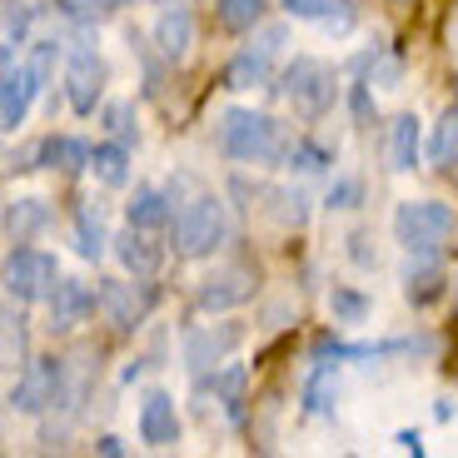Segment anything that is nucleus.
<instances>
[{"label":"nucleus","mask_w":458,"mask_h":458,"mask_svg":"<svg viewBox=\"0 0 458 458\" xmlns=\"http://www.w3.org/2000/svg\"><path fill=\"white\" fill-rule=\"evenodd\" d=\"M155 50L170 65L190 60V50H195V15L184 11V5H165L160 11V21H155Z\"/></svg>","instance_id":"2eb2a0df"},{"label":"nucleus","mask_w":458,"mask_h":458,"mask_svg":"<svg viewBox=\"0 0 458 458\" xmlns=\"http://www.w3.org/2000/svg\"><path fill=\"white\" fill-rule=\"evenodd\" d=\"M279 46H284V25L264 30L254 46H244L240 55L225 65V90H254V85H264L269 81V60L279 55Z\"/></svg>","instance_id":"9b49d317"},{"label":"nucleus","mask_w":458,"mask_h":458,"mask_svg":"<svg viewBox=\"0 0 458 458\" xmlns=\"http://www.w3.org/2000/svg\"><path fill=\"white\" fill-rule=\"evenodd\" d=\"M140 444L149 448H174L180 444V409L165 389H149L140 403Z\"/></svg>","instance_id":"ddd939ff"},{"label":"nucleus","mask_w":458,"mask_h":458,"mask_svg":"<svg viewBox=\"0 0 458 458\" xmlns=\"http://www.w3.org/2000/svg\"><path fill=\"white\" fill-rule=\"evenodd\" d=\"M100 95H105V60L90 40H81V46H70V55H65V100L75 114H95Z\"/></svg>","instance_id":"6e6552de"},{"label":"nucleus","mask_w":458,"mask_h":458,"mask_svg":"<svg viewBox=\"0 0 458 458\" xmlns=\"http://www.w3.org/2000/svg\"><path fill=\"white\" fill-rule=\"evenodd\" d=\"M329 310H334V319H339V324H364L369 314H374V299L359 294V289L334 284V289H329Z\"/></svg>","instance_id":"cd10ccee"},{"label":"nucleus","mask_w":458,"mask_h":458,"mask_svg":"<svg viewBox=\"0 0 458 458\" xmlns=\"http://www.w3.org/2000/svg\"><path fill=\"white\" fill-rule=\"evenodd\" d=\"M349 259H354L359 269H378V254L369 250V234H349Z\"/></svg>","instance_id":"4c0bfd02"},{"label":"nucleus","mask_w":458,"mask_h":458,"mask_svg":"<svg viewBox=\"0 0 458 458\" xmlns=\"http://www.w3.org/2000/svg\"><path fill=\"white\" fill-rule=\"evenodd\" d=\"M334 394H339V384H334V359H314V374L304 384V413H329Z\"/></svg>","instance_id":"393cba45"},{"label":"nucleus","mask_w":458,"mask_h":458,"mask_svg":"<svg viewBox=\"0 0 458 458\" xmlns=\"http://www.w3.org/2000/svg\"><path fill=\"white\" fill-rule=\"evenodd\" d=\"M110 244H114V259H120V269H125V275L149 279L165 264V244H155V240H149V229H140V225L120 229Z\"/></svg>","instance_id":"4468645a"},{"label":"nucleus","mask_w":458,"mask_h":458,"mask_svg":"<svg viewBox=\"0 0 458 458\" xmlns=\"http://www.w3.org/2000/svg\"><path fill=\"white\" fill-rule=\"evenodd\" d=\"M5 170H11V174H30V170H40V140H30V145L11 149V155H5Z\"/></svg>","instance_id":"e433bc0d"},{"label":"nucleus","mask_w":458,"mask_h":458,"mask_svg":"<svg viewBox=\"0 0 458 458\" xmlns=\"http://www.w3.org/2000/svg\"><path fill=\"white\" fill-rule=\"evenodd\" d=\"M125 215H130V225H140V229H165L174 219V209H170V195H165V190L140 184L135 199L125 205Z\"/></svg>","instance_id":"4be33fe9"},{"label":"nucleus","mask_w":458,"mask_h":458,"mask_svg":"<svg viewBox=\"0 0 458 458\" xmlns=\"http://www.w3.org/2000/svg\"><path fill=\"white\" fill-rule=\"evenodd\" d=\"M95 448H100V454H110V458H120V454H125V438H114V434H100V444H95Z\"/></svg>","instance_id":"ea45409f"},{"label":"nucleus","mask_w":458,"mask_h":458,"mask_svg":"<svg viewBox=\"0 0 458 458\" xmlns=\"http://www.w3.org/2000/svg\"><path fill=\"white\" fill-rule=\"evenodd\" d=\"M359 199H364V184L359 180H334L329 195H324V205L329 209H359Z\"/></svg>","instance_id":"c9c22d12"},{"label":"nucleus","mask_w":458,"mask_h":458,"mask_svg":"<svg viewBox=\"0 0 458 458\" xmlns=\"http://www.w3.org/2000/svg\"><path fill=\"white\" fill-rule=\"evenodd\" d=\"M160 5H174V0H160Z\"/></svg>","instance_id":"37998d69"},{"label":"nucleus","mask_w":458,"mask_h":458,"mask_svg":"<svg viewBox=\"0 0 458 458\" xmlns=\"http://www.w3.org/2000/svg\"><path fill=\"white\" fill-rule=\"evenodd\" d=\"M240 344H244V324L229 319V324H219V329H190L180 344V354H184V369H190V374H205V369L225 364Z\"/></svg>","instance_id":"9d476101"},{"label":"nucleus","mask_w":458,"mask_h":458,"mask_svg":"<svg viewBox=\"0 0 458 458\" xmlns=\"http://www.w3.org/2000/svg\"><path fill=\"white\" fill-rule=\"evenodd\" d=\"M55 60H60V46L55 40H35L30 46V81H35V90H46L50 85V75H55Z\"/></svg>","instance_id":"72a5a7b5"},{"label":"nucleus","mask_w":458,"mask_h":458,"mask_svg":"<svg viewBox=\"0 0 458 458\" xmlns=\"http://www.w3.org/2000/svg\"><path fill=\"white\" fill-rule=\"evenodd\" d=\"M105 219H100V205L95 199H81L75 205V254L81 259H100L105 254Z\"/></svg>","instance_id":"5701e85b"},{"label":"nucleus","mask_w":458,"mask_h":458,"mask_svg":"<svg viewBox=\"0 0 458 458\" xmlns=\"http://www.w3.org/2000/svg\"><path fill=\"white\" fill-rule=\"evenodd\" d=\"M60 284V259L46 250H35V244H11L5 254V294L15 304H40L50 299Z\"/></svg>","instance_id":"423d86ee"},{"label":"nucleus","mask_w":458,"mask_h":458,"mask_svg":"<svg viewBox=\"0 0 458 458\" xmlns=\"http://www.w3.org/2000/svg\"><path fill=\"white\" fill-rule=\"evenodd\" d=\"M155 299H160L155 284H140V275H135V284H125V279H105L100 284V310H105V319H110L120 334H135L140 324L149 319Z\"/></svg>","instance_id":"1a4fd4ad"},{"label":"nucleus","mask_w":458,"mask_h":458,"mask_svg":"<svg viewBox=\"0 0 458 458\" xmlns=\"http://www.w3.org/2000/svg\"><path fill=\"white\" fill-rule=\"evenodd\" d=\"M428 160L444 165V170H454V165H458V105H448L444 120H438L434 145H428Z\"/></svg>","instance_id":"bb28decb"},{"label":"nucleus","mask_w":458,"mask_h":458,"mask_svg":"<svg viewBox=\"0 0 458 458\" xmlns=\"http://www.w3.org/2000/svg\"><path fill=\"white\" fill-rule=\"evenodd\" d=\"M454 234H458L454 205H438V199H403V205H394V240L409 254H444V244Z\"/></svg>","instance_id":"f03ea898"},{"label":"nucleus","mask_w":458,"mask_h":458,"mask_svg":"<svg viewBox=\"0 0 458 458\" xmlns=\"http://www.w3.org/2000/svg\"><path fill=\"white\" fill-rule=\"evenodd\" d=\"M399 448H403V454H424V438H419V434H409V428H403V434H399Z\"/></svg>","instance_id":"a19ab883"},{"label":"nucleus","mask_w":458,"mask_h":458,"mask_svg":"<svg viewBox=\"0 0 458 458\" xmlns=\"http://www.w3.org/2000/svg\"><path fill=\"white\" fill-rule=\"evenodd\" d=\"M46 229H50V205L46 199L25 195V199H11V205H5V240L11 244H30V240H40Z\"/></svg>","instance_id":"a211bd4d"},{"label":"nucleus","mask_w":458,"mask_h":458,"mask_svg":"<svg viewBox=\"0 0 458 458\" xmlns=\"http://www.w3.org/2000/svg\"><path fill=\"white\" fill-rule=\"evenodd\" d=\"M120 5H130V0H90L95 15H110V11H120Z\"/></svg>","instance_id":"79ce46f5"},{"label":"nucleus","mask_w":458,"mask_h":458,"mask_svg":"<svg viewBox=\"0 0 458 458\" xmlns=\"http://www.w3.org/2000/svg\"><path fill=\"white\" fill-rule=\"evenodd\" d=\"M30 21H35V11L25 0H5V65L15 60V46L30 40Z\"/></svg>","instance_id":"c756f323"},{"label":"nucleus","mask_w":458,"mask_h":458,"mask_svg":"<svg viewBox=\"0 0 458 458\" xmlns=\"http://www.w3.org/2000/svg\"><path fill=\"white\" fill-rule=\"evenodd\" d=\"M334 165V149L314 145V140H294V149H289V170H304V174H319Z\"/></svg>","instance_id":"473e14b6"},{"label":"nucleus","mask_w":458,"mask_h":458,"mask_svg":"<svg viewBox=\"0 0 458 458\" xmlns=\"http://www.w3.org/2000/svg\"><path fill=\"white\" fill-rule=\"evenodd\" d=\"M454 289H458V284H454Z\"/></svg>","instance_id":"c03bdc74"},{"label":"nucleus","mask_w":458,"mask_h":458,"mask_svg":"<svg viewBox=\"0 0 458 458\" xmlns=\"http://www.w3.org/2000/svg\"><path fill=\"white\" fill-rule=\"evenodd\" d=\"M275 90L294 105V114L319 120V114L334 105V65H324V60H314V55H294L284 70H279Z\"/></svg>","instance_id":"39448f33"},{"label":"nucleus","mask_w":458,"mask_h":458,"mask_svg":"<svg viewBox=\"0 0 458 458\" xmlns=\"http://www.w3.org/2000/svg\"><path fill=\"white\" fill-rule=\"evenodd\" d=\"M35 95H40V90H35L30 70L11 60V65H5V75H0V125L11 130V135L25 125V114H30V100H35Z\"/></svg>","instance_id":"dca6fc26"},{"label":"nucleus","mask_w":458,"mask_h":458,"mask_svg":"<svg viewBox=\"0 0 458 458\" xmlns=\"http://www.w3.org/2000/svg\"><path fill=\"white\" fill-rule=\"evenodd\" d=\"M349 105H354L359 125H374V100H369V85H354V90H349Z\"/></svg>","instance_id":"58836bf2"},{"label":"nucleus","mask_w":458,"mask_h":458,"mask_svg":"<svg viewBox=\"0 0 458 458\" xmlns=\"http://www.w3.org/2000/svg\"><path fill=\"white\" fill-rule=\"evenodd\" d=\"M264 11H269V0H215L219 25H225V30H234V35L254 30V25L264 21Z\"/></svg>","instance_id":"a878e982"},{"label":"nucleus","mask_w":458,"mask_h":458,"mask_svg":"<svg viewBox=\"0 0 458 458\" xmlns=\"http://www.w3.org/2000/svg\"><path fill=\"white\" fill-rule=\"evenodd\" d=\"M254 289H259V275L250 264H225V269H209L195 289V310L199 314H225V310H240L250 304Z\"/></svg>","instance_id":"0eeeda50"},{"label":"nucleus","mask_w":458,"mask_h":458,"mask_svg":"<svg viewBox=\"0 0 458 458\" xmlns=\"http://www.w3.org/2000/svg\"><path fill=\"white\" fill-rule=\"evenodd\" d=\"M284 11L294 15V21H329L334 25V15L354 11V0H284Z\"/></svg>","instance_id":"2f4dec72"},{"label":"nucleus","mask_w":458,"mask_h":458,"mask_svg":"<svg viewBox=\"0 0 458 458\" xmlns=\"http://www.w3.org/2000/svg\"><path fill=\"white\" fill-rule=\"evenodd\" d=\"M50 304V329L55 334H70L75 324H85L95 314V304H100V289H90L85 279H60L55 294L46 299Z\"/></svg>","instance_id":"f8f14e48"},{"label":"nucleus","mask_w":458,"mask_h":458,"mask_svg":"<svg viewBox=\"0 0 458 458\" xmlns=\"http://www.w3.org/2000/svg\"><path fill=\"white\" fill-rule=\"evenodd\" d=\"M229 219H225V199L219 195H195L190 205L174 215V254L180 259H205L225 244Z\"/></svg>","instance_id":"7ed1b4c3"},{"label":"nucleus","mask_w":458,"mask_h":458,"mask_svg":"<svg viewBox=\"0 0 458 458\" xmlns=\"http://www.w3.org/2000/svg\"><path fill=\"white\" fill-rule=\"evenodd\" d=\"M244 369L240 364H229V369H219L215 378H205L199 384V399H219L225 403V413H229V424H244Z\"/></svg>","instance_id":"412c9836"},{"label":"nucleus","mask_w":458,"mask_h":458,"mask_svg":"<svg viewBox=\"0 0 458 458\" xmlns=\"http://www.w3.org/2000/svg\"><path fill=\"white\" fill-rule=\"evenodd\" d=\"M419 155H424V125H419V114H399L389 125V170L409 174Z\"/></svg>","instance_id":"6ab92c4d"},{"label":"nucleus","mask_w":458,"mask_h":458,"mask_svg":"<svg viewBox=\"0 0 458 458\" xmlns=\"http://www.w3.org/2000/svg\"><path fill=\"white\" fill-rule=\"evenodd\" d=\"M105 130H110L120 145H140V120H135V105L130 100H110L105 105Z\"/></svg>","instance_id":"7c9ffc66"},{"label":"nucleus","mask_w":458,"mask_h":458,"mask_svg":"<svg viewBox=\"0 0 458 458\" xmlns=\"http://www.w3.org/2000/svg\"><path fill=\"white\" fill-rule=\"evenodd\" d=\"M409 269H403V299L409 304H434V299H444V264H438V254H409Z\"/></svg>","instance_id":"f3484780"},{"label":"nucleus","mask_w":458,"mask_h":458,"mask_svg":"<svg viewBox=\"0 0 458 458\" xmlns=\"http://www.w3.org/2000/svg\"><path fill=\"white\" fill-rule=\"evenodd\" d=\"M289 149H294V135H289L284 120L264 110H234L219 114V155L234 165H289Z\"/></svg>","instance_id":"f257e3e1"},{"label":"nucleus","mask_w":458,"mask_h":458,"mask_svg":"<svg viewBox=\"0 0 458 458\" xmlns=\"http://www.w3.org/2000/svg\"><path fill=\"white\" fill-rule=\"evenodd\" d=\"M40 170H60V174H75L90 170V145L75 135H46L40 140Z\"/></svg>","instance_id":"aec40b11"},{"label":"nucleus","mask_w":458,"mask_h":458,"mask_svg":"<svg viewBox=\"0 0 458 458\" xmlns=\"http://www.w3.org/2000/svg\"><path fill=\"white\" fill-rule=\"evenodd\" d=\"M5 359L11 364H30V344H25V319L15 310H5Z\"/></svg>","instance_id":"f704fd0d"},{"label":"nucleus","mask_w":458,"mask_h":458,"mask_svg":"<svg viewBox=\"0 0 458 458\" xmlns=\"http://www.w3.org/2000/svg\"><path fill=\"white\" fill-rule=\"evenodd\" d=\"M90 174L105 190H125L130 184V149L125 145H95L90 149Z\"/></svg>","instance_id":"b1692460"},{"label":"nucleus","mask_w":458,"mask_h":458,"mask_svg":"<svg viewBox=\"0 0 458 458\" xmlns=\"http://www.w3.org/2000/svg\"><path fill=\"white\" fill-rule=\"evenodd\" d=\"M259 199H269V205H275V219L279 225H304V219H310V195H304V190H264Z\"/></svg>","instance_id":"c85d7f7f"},{"label":"nucleus","mask_w":458,"mask_h":458,"mask_svg":"<svg viewBox=\"0 0 458 458\" xmlns=\"http://www.w3.org/2000/svg\"><path fill=\"white\" fill-rule=\"evenodd\" d=\"M5 403L15 413H46V409L70 403V364L65 359H30L21 369V378L11 384Z\"/></svg>","instance_id":"20e7f679"}]
</instances>
